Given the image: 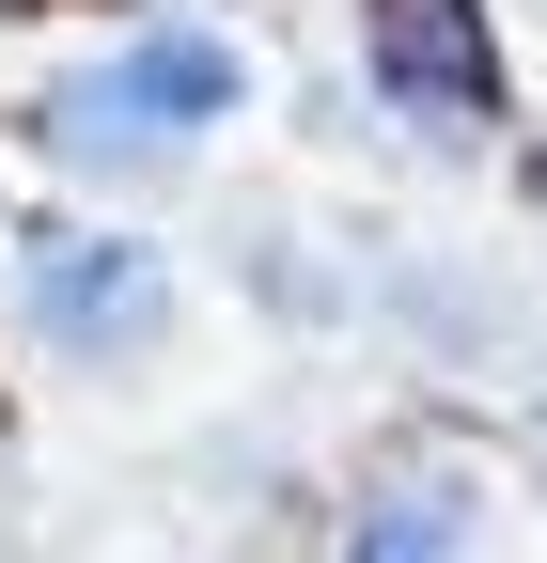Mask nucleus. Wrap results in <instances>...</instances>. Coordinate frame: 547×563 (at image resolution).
Segmentation results:
<instances>
[{
	"instance_id": "1",
	"label": "nucleus",
	"mask_w": 547,
	"mask_h": 563,
	"mask_svg": "<svg viewBox=\"0 0 547 563\" xmlns=\"http://www.w3.org/2000/svg\"><path fill=\"white\" fill-rule=\"evenodd\" d=\"M235 110H250V47L203 32V16H157V32H125L110 63L47 79V95L16 110V141H32L47 173H79V188H157V173H188Z\"/></svg>"
},
{
	"instance_id": "4",
	"label": "nucleus",
	"mask_w": 547,
	"mask_h": 563,
	"mask_svg": "<svg viewBox=\"0 0 547 563\" xmlns=\"http://www.w3.org/2000/svg\"><path fill=\"white\" fill-rule=\"evenodd\" d=\"M345 563H501V501L469 454H391L360 501H345Z\"/></svg>"
},
{
	"instance_id": "3",
	"label": "nucleus",
	"mask_w": 547,
	"mask_h": 563,
	"mask_svg": "<svg viewBox=\"0 0 547 563\" xmlns=\"http://www.w3.org/2000/svg\"><path fill=\"white\" fill-rule=\"evenodd\" d=\"M360 63H376V95L423 141H485L501 125V32H485V0H360Z\"/></svg>"
},
{
	"instance_id": "2",
	"label": "nucleus",
	"mask_w": 547,
	"mask_h": 563,
	"mask_svg": "<svg viewBox=\"0 0 547 563\" xmlns=\"http://www.w3.org/2000/svg\"><path fill=\"white\" fill-rule=\"evenodd\" d=\"M188 313V282L157 235H125V220H16V329H32V361L63 376H142L157 344Z\"/></svg>"
}]
</instances>
